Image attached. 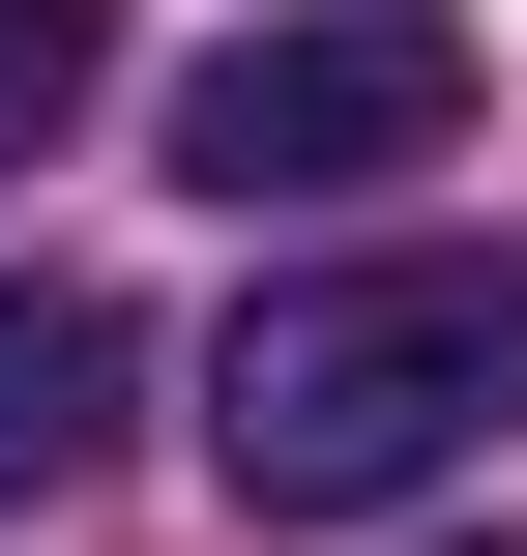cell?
<instances>
[{
  "mask_svg": "<svg viewBox=\"0 0 527 556\" xmlns=\"http://www.w3.org/2000/svg\"><path fill=\"white\" fill-rule=\"evenodd\" d=\"M469 147V29L440 0H264L235 59H176V176L205 205H323V176H440Z\"/></svg>",
  "mask_w": 527,
  "mask_h": 556,
  "instance_id": "cell-2",
  "label": "cell"
},
{
  "mask_svg": "<svg viewBox=\"0 0 527 556\" xmlns=\"http://www.w3.org/2000/svg\"><path fill=\"white\" fill-rule=\"evenodd\" d=\"M117 440V293H0V498H59Z\"/></svg>",
  "mask_w": 527,
  "mask_h": 556,
  "instance_id": "cell-3",
  "label": "cell"
},
{
  "mask_svg": "<svg viewBox=\"0 0 527 556\" xmlns=\"http://www.w3.org/2000/svg\"><path fill=\"white\" fill-rule=\"evenodd\" d=\"M88 88H117V0H0V176H29Z\"/></svg>",
  "mask_w": 527,
  "mask_h": 556,
  "instance_id": "cell-4",
  "label": "cell"
},
{
  "mask_svg": "<svg viewBox=\"0 0 527 556\" xmlns=\"http://www.w3.org/2000/svg\"><path fill=\"white\" fill-rule=\"evenodd\" d=\"M499 556H527V528H499Z\"/></svg>",
  "mask_w": 527,
  "mask_h": 556,
  "instance_id": "cell-5",
  "label": "cell"
},
{
  "mask_svg": "<svg viewBox=\"0 0 527 556\" xmlns=\"http://www.w3.org/2000/svg\"><path fill=\"white\" fill-rule=\"evenodd\" d=\"M499 410H527V264H469V235H411V264H264L235 352H205V469H235L264 528H381V498H440Z\"/></svg>",
  "mask_w": 527,
  "mask_h": 556,
  "instance_id": "cell-1",
  "label": "cell"
}]
</instances>
